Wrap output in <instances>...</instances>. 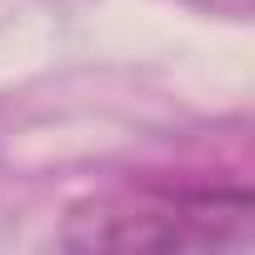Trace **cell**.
I'll return each mask as SVG.
<instances>
[{
    "label": "cell",
    "instance_id": "cell-1",
    "mask_svg": "<svg viewBox=\"0 0 255 255\" xmlns=\"http://www.w3.org/2000/svg\"><path fill=\"white\" fill-rule=\"evenodd\" d=\"M65 245L75 250H245L250 245V200L245 190H180L140 195L125 205H100L70 215Z\"/></svg>",
    "mask_w": 255,
    "mask_h": 255
}]
</instances>
